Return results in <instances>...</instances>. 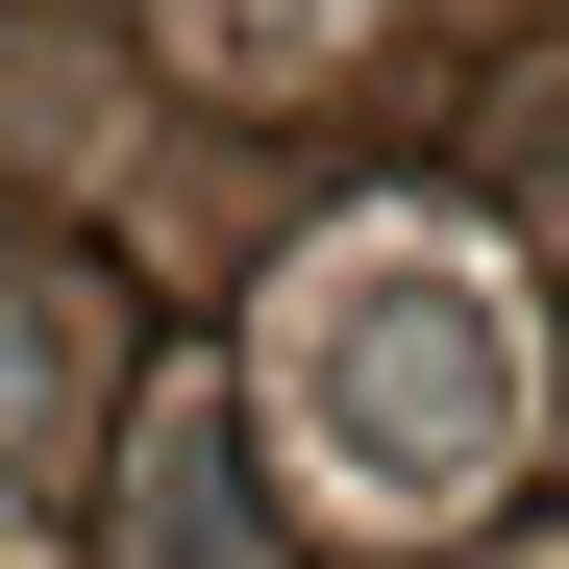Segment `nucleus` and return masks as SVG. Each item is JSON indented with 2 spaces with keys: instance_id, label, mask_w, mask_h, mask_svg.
Listing matches in <instances>:
<instances>
[{
  "instance_id": "f257e3e1",
  "label": "nucleus",
  "mask_w": 569,
  "mask_h": 569,
  "mask_svg": "<svg viewBox=\"0 0 569 569\" xmlns=\"http://www.w3.org/2000/svg\"><path fill=\"white\" fill-rule=\"evenodd\" d=\"M0 446H26V322H0Z\"/></svg>"
}]
</instances>
